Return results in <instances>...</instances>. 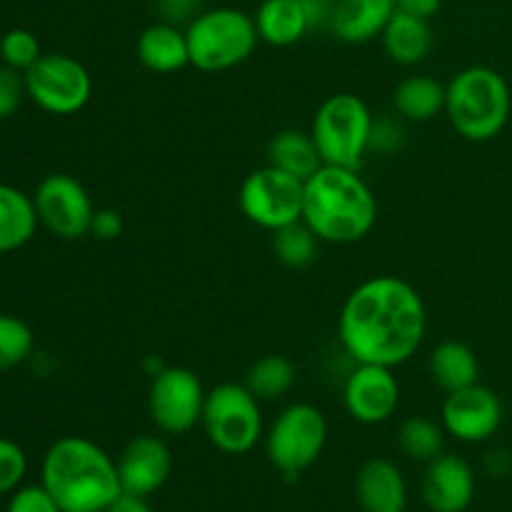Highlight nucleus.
Returning a JSON list of instances; mask_svg holds the SVG:
<instances>
[{"label": "nucleus", "mask_w": 512, "mask_h": 512, "mask_svg": "<svg viewBox=\"0 0 512 512\" xmlns=\"http://www.w3.org/2000/svg\"><path fill=\"white\" fill-rule=\"evenodd\" d=\"M428 333V310L418 290L395 275H375L345 300L338 320L340 345L355 363L398 368Z\"/></svg>", "instance_id": "nucleus-1"}, {"label": "nucleus", "mask_w": 512, "mask_h": 512, "mask_svg": "<svg viewBox=\"0 0 512 512\" xmlns=\"http://www.w3.org/2000/svg\"><path fill=\"white\" fill-rule=\"evenodd\" d=\"M40 483L63 512H103L123 493L118 463L80 435L55 440L40 465Z\"/></svg>", "instance_id": "nucleus-2"}, {"label": "nucleus", "mask_w": 512, "mask_h": 512, "mask_svg": "<svg viewBox=\"0 0 512 512\" xmlns=\"http://www.w3.org/2000/svg\"><path fill=\"white\" fill-rule=\"evenodd\" d=\"M375 220L378 200L355 168L323 165L305 180L303 223L320 243H358L375 228Z\"/></svg>", "instance_id": "nucleus-3"}, {"label": "nucleus", "mask_w": 512, "mask_h": 512, "mask_svg": "<svg viewBox=\"0 0 512 512\" xmlns=\"http://www.w3.org/2000/svg\"><path fill=\"white\" fill-rule=\"evenodd\" d=\"M510 85L488 65H470L445 85V115L455 133L485 143L503 133L510 120Z\"/></svg>", "instance_id": "nucleus-4"}, {"label": "nucleus", "mask_w": 512, "mask_h": 512, "mask_svg": "<svg viewBox=\"0 0 512 512\" xmlns=\"http://www.w3.org/2000/svg\"><path fill=\"white\" fill-rule=\"evenodd\" d=\"M190 65L200 73H223L243 65L258 48L253 15L238 8L200 10L185 28Z\"/></svg>", "instance_id": "nucleus-5"}, {"label": "nucleus", "mask_w": 512, "mask_h": 512, "mask_svg": "<svg viewBox=\"0 0 512 512\" xmlns=\"http://www.w3.org/2000/svg\"><path fill=\"white\" fill-rule=\"evenodd\" d=\"M373 113L363 98L353 93L330 95L315 110L313 135L325 165L360 170L365 153L370 150Z\"/></svg>", "instance_id": "nucleus-6"}, {"label": "nucleus", "mask_w": 512, "mask_h": 512, "mask_svg": "<svg viewBox=\"0 0 512 512\" xmlns=\"http://www.w3.org/2000/svg\"><path fill=\"white\" fill-rule=\"evenodd\" d=\"M203 425L210 445L225 455H245L263 438L260 400L245 383H220L205 395Z\"/></svg>", "instance_id": "nucleus-7"}, {"label": "nucleus", "mask_w": 512, "mask_h": 512, "mask_svg": "<svg viewBox=\"0 0 512 512\" xmlns=\"http://www.w3.org/2000/svg\"><path fill=\"white\" fill-rule=\"evenodd\" d=\"M328 445V420L315 405L293 403L273 420L265 435L270 465L285 478H300Z\"/></svg>", "instance_id": "nucleus-8"}, {"label": "nucleus", "mask_w": 512, "mask_h": 512, "mask_svg": "<svg viewBox=\"0 0 512 512\" xmlns=\"http://www.w3.org/2000/svg\"><path fill=\"white\" fill-rule=\"evenodd\" d=\"M303 195L305 180L268 163L243 180L238 205L250 223L275 233L285 225L303 220Z\"/></svg>", "instance_id": "nucleus-9"}, {"label": "nucleus", "mask_w": 512, "mask_h": 512, "mask_svg": "<svg viewBox=\"0 0 512 512\" xmlns=\"http://www.w3.org/2000/svg\"><path fill=\"white\" fill-rule=\"evenodd\" d=\"M23 78L30 100L53 115L78 113L93 95L88 68L65 53H43Z\"/></svg>", "instance_id": "nucleus-10"}, {"label": "nucleus", "mask_w": 512, "mask_h": 512, "mask_svg": "<svg viewBox=\"0 0 512 512\" xmlns=\"http://www.w3.org/2000/svg\"><path fill=\"white\" fill-rule=\"evenodd\" d=\"M205 395L198 375L188 368H163L153 375L148 390V413L165 435H185L203 420Z\"/></svg>", "instance_id": "nucleus-11"}, {"label": "nucleus", "mask_w": 512, "mask_h": 512, "mask_svg": "<svg viewBox=\"0 0 512 512\" xmlns=\"http://www.w3.org/2000/svg\"><path fill=\"white\" fill-rule=\"evenodd\" d=\"M38 220L53 235L63 240H78L90 235L95 205L78 178L68 173H50L33 193Z\"/></svg>", "instance_id": "nucleus-12"}, {"label": "nucleus", "mask_w": 512, "mask_h": 512, "mask_svg": "<svg viewBox=\"0 0 512 512\" xmlns=\"http://www.w3.org/2000/svg\"><path fill=\"white\" fill-rule=\"evenodd\" d=\"M440 423L445 433L453 435L460 443H485L503 425V403L485 385H468V388L448 393L440 410Z\"/></svg>", "instance_id": "nucleus-13"}, {"label": "nucleus", "mask_w": 512, "mask_h": 512, "mask_svg": "<svg viewBox=\"0 0 512 512\" xmlns=\"http://www.w3.org/2000/svg\"><path fill=\"white\" fill-rule=\"evenodd\" d=\"M345 410L363 425L388 423L400 405V383L393 368L355 363L343 388Z\"/></svg>", "instance_id": "nucleus-14"}, {"label": "nucleus", "mask_w": 512, "mask_h": 512, "mask_svg": "<svg viewBox=\"0 0 512 512\" xmlns=\"http://www.w3.org/2000/svg\"><path fill=\"white\" fill-rule=\"evenodd\" d=\"M120 488L128 495L150 498L168 483L173 473V453L158 435H138L118 455Z\"/></svg>", "instance_id": "nucleus-15"}, {"label": "nucleus", "mask_w": 512, "mask_h": 512, "mask_svg": "<svg viewBox=\"0 0 512 512\" xmlns=\"http://www.w3.org/2000/svg\"><path fill=\"white\" fill-rule=\"evenodd\" d=\"M475 498V470L465 458L443 453L423 475V500L430 512H465Z\"/></svg>", "instance_id": "nucleus-16"}, {"label": "nucleus", "mask_w": 512, "mask_h": 512, "mask_svg": "<svg viewBox=\"0 0 512 512\" xmlns=\"http://www.w3.org/2000/svg\"><path fill=\"white\" fill-rule=\"evenodd\" d=\"M355 500L360 512H405L408 483L393 460L370 458L355 475Z\"/></svg>", "instance_id": "nucleus-17"}, {"label": "nucleus", "mask_w": 512, "mask_h": 512, "mask_svg": "<svg viewBox=\"0 0 512 512\" xmlns=\"http://www.w3.org/2000/svg\"><path fill=\"white\" fill-rule=\"evenodd\" d=\"M393 13L395 0H338L328 25L338 40L360 45L383 35Z\"/></svg>", "instance_id": "nucleus-18"}, {"label": "nucleus", "mask_w": 512, "mask_h": 512, "mask_svg": "<svg viewBox=\"0 0 512 512\" xmlns=\"http://www.w3.org/2000/svg\"><path fill=\"white\" fill-rule=\"evenodd\" d=\"M135 53H138V60L143 68L158 75L178 73V70L190 65L188 35L175 23H168V20L148 25L138 35Z\"/></svg>", "instance_id": "nucleus-19"}, {"label": "nucleus", "mask_w": 512, "mask_h": 512, "mask_svg": "<svg viewBox=\"0 0 512 512\" xmlns=\"http://www.w3.org/2000/svg\"><path fill=\"white\" fill-rule=\"evenodd\" d=\"M258 38L273 48H288L313 28L308 3L303 0H263L253 15Z\"/></svg>", "instance_id": "nucleus-20"}, {"label": "nucleus", "mask_w": 512, "mask_h": 512, "mask_svg": "<svg viewBox=\"0 0 512 512\" xmlns=\"http://www.w3.org/2000/svg\"><path fill=\"white\" fill-rule=\"evenodd\" d=\"M380 38H383V48L388 58L398 65H408V68L423 63L430 55V48H433L430 20L400 13V10H395Z\"/></svg>", "instance_id": "nucleus-21"}, {"label": "nucleus", "mask_w": 512, "mask_h": 512, "mask_svg": "<svg viewBox=\"0 0 512 512\" xmlns=\"http://www.w3.org/2000/svg\"><path fill=\"white\" fill-rule=\"evenodd\" d=\"M38 223L33 198L13 185L0 183V255L28 245Z\"/></svg>", "instance_id": "nucleus-22"}, {"label": "nucleus", "mask_w": 512, "mask_h": 512, "mask_svg": "<svg viewBox=\"0 0 512 512\" xmlns=\"http://www.w3.org/2000/svg\"><path fill=\"white\" fill-rule=\"evenodd\" d=\"M268 163L300 180H308L325 165L313 135L293 128L273 135L268 145Z\"/></svg>", "instance_id": "nucleus-23"}, {"label": "nucleus", "mask_w": 512, "mask_h": 512, "mask_svg": "<svg viewBox=\"0 0 512 512\" xmlns=\"http://www.w3.org/2000/svg\"><path fill=\"white\" fill-rule=\"evenodd\" d=\"M430 375L445 393H455L468 385H475L480 378L478 355L470 345L460 340H445L430 353Z\"/></svg>", "instance_id": "nucleus-24"}, {"label": "nucleus", "mask_w": 512, "mask_h": 512, "mask_svg": "<svg viewBox=\"0 0 512 512\" xmlns=\"http://www.w3.org/2000/svg\"><path fill=\"white\" fill-rule=\"evenodd\" d=\"M398 115L410 123H428L438 113H445V85L430 75H408L393 93Z\"/></svg>", "instance_id": "nucleus-25"}, {"label": "nucleus", "mask_w": 512, "mask_h": 512, "mask_svg": "<svg viewBox=\"0 0 512 512\" xmlns=\"http://www.w3.org/2000/svg\"><path fill=\"white\" fill-rule=\"evenodd\" d=\"M295 365L285 355H265L255 360L245 378V388L263 403V400H278L290 393L295 385Z\"/></svg>", "instance_id": "nucleus-26"}, {"label": "nucleus", "mask_w": 512, "mask_h": 512, "mask_svg": "<svg viewBox=\"0 0 512 512\" xmlns=\"http://www.w3.org/2000/svg\"><path fill=\"white\" fill-rule=\"evenodd\" d=\"M445 428L443 423H435L430 418H415L403 420L398 430V445L410 460H418V463L428 465L430 460H435L438 455H443L445 448Z\"/></svg>", "instance_id": "nucleus-27"}, {"label": "nucleus", "mask_w": 512, "mask_h": 512, "mask_svg": "<svg viewBox=\"0 0 512 512\" xmlns=\"http://www.w3.org/2000/svg\"><path fill=\"white\" fill-rule=\"evenodd\" d=\"M318 245L320 238L303 223H290L285 228L275 230L273 233V253L285 268L290 270H303L315 263L318 258Z\"/></svg>", "instance_id": "nucleus-28"}, {"label": "nucleus", "mask_w": 512, "mask_h": 512, "mask_svg": "<svg viewBox=\"0 0 512 512\" xmlns=\"http://www.w3.org/2000/svg\"><path fill=\"white\" fill-rule=\"evenodd\" d=\"M33 330L25 320L0 313V373L23 365L33 355Z\"/></svg>", "instance_id": "nucleus-29"}, {"label": "nucleus", "mask_w": 512, "mask_h": 512, "mask_svg": "<svg viewBox=\"0 0 512 512\" xmlns=\"http://www.w3.org/2000/svg\"><path fill=\"white\" fill-rule=\"evenodd\" d=\"M40 55H43V50H40L38 38L30 30L13 28L0 38V58H3V65L18 70V73H25V70L33 68Z\"/></svg>", "instance_id": "nucleus-30"}, {"label": "nucleus", "mask_w": 512, "mask_h": 512, "mask_svg": "<svg viewBox=\"0 0 512 512\" xmlns=\"http://www.w3.org/2000/svg\"><path fill=\"white\" fill-rule=\"evenodd\" d=\"M28 473V455L18 443L0 438V495H10L23 485Z\"/></svg>", "instance_id": "nucleus-31"}, {"label": "nucleus", "mask_w": 512, "mask_h": 512, "mask_svg": "<svg viewBox=\"0 0 512 512\" xmlns=\"http://www.w3.org/2000/svg\"><path fill=\"white\" fill-rule=\"evenodd\" d=\"M5 512H63V510H60V505L55 503L53 495L43 488V483H38V485H20L18 490H13Z\"/></svg>", "instance_id": "nucleus-32"}, {"label": "nucleus", "mask_w": 512, "mask_h": 512, "mask_svg": "<svg viewBox=\"0 0 512 512\" xmlns=\"http://www.w3.org/2000/svg\"><path fill=\"white\" fill-rule=\"evenodd\" d=\"M25 95L28 90H25L23 73L8 68V65H0V120L15 115Z\"/></svg>", "instance_id": "nucleus-33"}, {"label": "nucleus", "mask_w": 512, "mask_h": 512, "mask_svg": "<svg viewBox=\"0 0 512 512\" xmlns=\"http://www.w3.org/2000/svg\"><path fill=\"white\" fill-rule=\"evenodd\" d=\"M400 143H403V128H400V123H395L393 118L375 120L373 133H370V150L393 153Z\"/></svg>", "instance_id": "nucleus-34"}, {"label": "nucleus", "mask_w": 512, "mask_h": 512, "mask_svg": "<svg viewBox=\"0 0 512 512\" xmlns=\"http://www.w3.org/2000/svg\"><path fill=\"white\" fill-rule=\"evenodd\" d=\"M90 235L98 240H115L123 235V215L113 208H100L95 210L93 223H90Z\"/></svg>", "instance_id": "nucleus-35"}, {"label": "nucleus", "mask_w": 512, "mask_h": 512, "mask_svg": "<svg viewBox=\"0 0 512 512\" xmlns=\"http://www.w3.org/2000/svg\"><path fill=\"white\" fill-rule=\"evenodd\" d=\"M158 8L168 23H190L200 13V0H158Z\"/></svg>", "instance_id": "nucleus-36"}, {"label": "nucleus", "mask_w": 512, "mask_h": 512, "mask_svg": "<svg viewBox=\"0 0 512 512\" xmlns=\"http://www.w3.org/2000/svg\"><path fill=\"white\" fill-rule=\"evenodd\" d=\"M443 0H395V10L408 15H418V18L430 20L433 15H438Z\"/></svg>", "instance_id": "nucleus-37"}, {"label": "nucleus", "mask_w": 512, "mask_h": 512, "mask_svg": "<svg viewBox=\"0 0 512 512\" xmlns=\"http://www.w3.org/2000/svg\"><path fill=\"white\" fill-rule=\"evenodd\" d=\"M103 512H153V508L148 505V498H138V495L120 493L118 498H115Z\"/></svg>", "instance_id": "nucleus-38"}, {"label": "nucleus", "mask_w": 512, "mask_h": 512, "mask_svg": "<svg viewBox=\"0 0 512 512\" xmlns=\"http://www.w3.org/2000/svg\"><path fill=\"white\" fill-rule=\"evenodd\" d=\"M303 3H313V0H303Z\"/></svg>", "instance_id": "nucleus-39"}]
</instances>
